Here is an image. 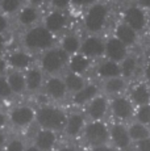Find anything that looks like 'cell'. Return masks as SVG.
Here are the masks:
<instances>
[{
    "label": "cell",
    "instance_id": "obj_1",
    "mask_svg": "<svg viewBox=\"0 0 150 151\" xmlns=\"http://www.w3.org/2000/svg\"><path fill=\"white\" fill-rule=\"evenodd\" d=\"M36 120L42 129L62 130L67 124V116L63 110L56 106H41L36 113Z\"/></svg>",
    "mask_w": 150,
    "mask_h": 151
},
{
    "label": "cell",
    "instance_id": "obj_2",
    "mask_svg": "<svg viewBox=\"0 0 150 151\" xmlns=\"http://www.w3.org/2000/svg\"><path fill=\"white\" fill-rule=\"evenodd\" d=\"M54 42V34L45 27H34L29 29L24 36V43L28 49L44 50L49 49Z\"/></svg>",
    "mask_w": 150,
    "mask_h": 151
},
{
    "label": "cell",
    "instance_id": "obj_3",
    "mask_svg": "<svg viewBox=\"0 0 150 151\" xmlns=\"http://www.w3.org/2000/svg\"><path fill=\"white\" fill-rule=\"evenodd\" d=\"M107 17H108V8L105 4L96 3V4L91 5L90 9L86 13L84 19V25L87 30L91 33H96V32L102 30L103 27L105 25Z\"/></svg>",
    "mask_w": 150,
    "mask_h": 151
},
{
    "label": "cell",
    "instance_id": "obj_4",
    "mask_svg": "<svg viewBox=\"0 0 150 151\" xmlns=\"http://www.w3.org/2000/svg\"><path fill=\"white\" fill-rule=\"evenodd\" d=\"M84 138L91 146H102L105 145L111 139V133H109L108 126L103 121H92L84 127Z\"/></svg>",
    "mask_w": 150,
    "mask_h": 151
},
{
    "label": "cell",
    "instance_id": "obj_5",
    "mask_svg": "<svg viewBox=\"0 0 150 151\" xmlns=\"http://www.w3.org/2000/svg\"><path fill=\"white\" fill-rule=\"evenodd\" d=\"M67 53L65 50H57V49H50L44 54L41 59V67L48 74H56L58 72L67 62Z\"/></svg>",
    "mask_w": 150,
    "mask_h": 151
},
{
    "label": "cell",
    "instance_id": "obj_6",
    "mask_svg": "<svg viewBox=\"0 0 150 151\" xmlns=\"http://www.w3.org/2000/svg\"><path fill=\"white\" fill-rule=\"evenodd\" d=\"M124 22L133 28L137 33L148 28V14L140 5H131L124 11Z\"/></svg>",
    "mask_w": 150,
    "mask_h": 151
},
{
    "label": "cell",
    "instance_id": "obj_7",
    "mask_svg": "<svg viewBox=\"0 0 150 151\" xmlns=\"http://www.w3.org/2000/svg\"><path fill=\"white\" fill-rule=\"evenodd\" d=\"M111 110L116 118L121 121H126L136 114L134 113V104L129 97L125 96H116L111 101Z\"/></svg>",
    "mask_w": 150,
    "mask_h": 151
},
{
    "label": "cell",
    "instance_id": "obj_8",
    "mask_svg": "<svg viewBox=\"0 0 150 151\" xmlns=\"http://www.w3.org/2000/svg\"><path fill=\"white\" fill-rule=\"evenodd\" d=\"M105 55L108 59L121 63L128 57V46L121 42L117 37H111L105 42Z\"/></svg>",
    "mask_w": 150,
    "mask_h": 151
},
{
    "label": "cell",
    "instance_id": "obj_9",
    "mask_svg": "<svg viewBox=\"0 0 150 151\" xmlns=\"http://www.w3.org/2000/svg\"><path fill=\"white\" fill-rule=\"evenodd\" d=\"M36 118V113L30 106H16L15 109H12V112L9 113V120L15 126L24 127L28 126L33 122V120Z\"/></svg>",
    "mask_w": 150,
    "mask_h": 151
},
{
    "label": "cell",
    "instance_id": "obj_10",
    "mask_svg": "<svg viewBox=\"0 0 150 151\" xmlns=\"http://www.w3.org/2000/svg\"><path fill=\"white\" fill-rule=\"evenodd\" d=\"M109 133H111V139L113 145L120 150H126L133 142L129 135L128 127L121 124H113L109 127Z\"/></svg>",
    "mask_w": 150,
    "mask_h": 151
},
{
    "label": "cell",
    "instance_id": "obj_11",
    "mask_svg": "<svg viewBox=\"0 0 150 151\" xmlns=\"http://www.w3.org/2000/svg\"><path fill=\"white\" fill-rule=\"evenodd\" d=\"M80 53L88 58H96L105 54V42L97 37H87L82 42Z\"/></svg>",
    "mask_w": 150,
    "mask_h": 151
},
{
    "label": "cell",
    "instance_id": "obj_12",
    "mask_svg": "<svg viewBox=\"0 0 150 151\" xmlns=\"http://www.w3.org/2000/svg\"><path fill=\"white\" fill-rule=\"evenodd\" d=\"M129 99L133 101L136 106H144L150 104V88L148 84L145 83H138L132 87L131 92H129Z\"/></svg>",
    "mask_w": 150,
    "mask_h": 151
},
{
    "label": "cell",
    "instance_id": "obj_13",
    "mask_svg": "<svg viewBox=\"0 0 150 151\" xmlns=\"http://www.w3.org/2000/svg\"><path fill=\"white\" fill-rule=\"evenodd\" d=\"M57 142V135L54 130L50 129H41L37 132L34 137V145L41 151H50L53 150L54 145Z\"/></svg>",
    "mask_w": 150,
    "mask_h": 151
},
{
    "label": "cell",
    "instance_id": "obj_14",
    "mask_svg": "<svg viewBox=\"0 0 150 151\" xmlns=\"http://www.w3.org/2000/svg\"><path fill=\"white\" fill-rule=\"evenodd\" d=\"M45 89L46 93L51 99H56V100L63 99L66 96V92H67V87H66L65 80L61 79V78H49L46 80Z\"/></svg>",
    "mask_w": 150,
    "mask_h": 151
},
{
    "label": "cell",
    "instance_id": "obj_15",
    "mask_svg": "<svg viewBox=\"0 0 150 151\" xmlns=\"http://www.w3.org/2000/svg\"><path fill=\"white\" fill-rule=\"evenodd\" d=\"M108 110V101L103 96H96L92 101H90L87 108V113L92 121L102 120Z\"/></svg>",
    "mask_w": 150,
    "mask_h": 151
},
{
    "label": "cell",
    "instance_id": "obj_16",
    "mask_svg": "<svg viewBox=\"0 0 150 151\" xmlns=\"http://www.w3.org/2000/svg\"><path fill=\"white\" fill-rule=\"evenodd\" d=\"M115 37L120 40L123 43H125L126 46H133L138 40V33L134 30L133 28H131L128 24L121 22L115 29Z\"/></svg>",
    "mask_w": 150,
    "mask_h": 151
},
{
    "label": "cell",
    "instance_id": "obj_17",
    "mask_svg": "<svg viewBox=\"0 0 150 151\" xmlns=\"http://www.w3.org/2000/svg\"><path fill=\"white\" fill-rule=\"evenodd\" d=\"M66 24H67V17L61 11H54L45 17V28L50 30L51 33L62 30L66 27Z\"/></svg>",
    "mask_w": 150,
    "mask_h": 151
},
{
    "label": "cell",
    "instance_id": "obj_18",
    "mask_svg": "<svg viewBox=\"0 0 150 151\" xmlns=\"http://www.w3.org/2000/svg\"><path fill=\"white\" fill-rule=\"evenodd\" d=\"M99 93V88H97L95 84H88V86H84V88H82L79 92L74 93L73 101L76 105H83L86 103H90Z\"/></svg>",
    "mask_w": 150,
    "mask_h": 151
},
{
    "label": "cell",
    "instance_id": "obj_19",
    "mask_svg": "<svg viewBox=\"0 0 150 151\" xmlns=\"http://www.w3.org/2000/svg\"><path fill=\"white\" fill-rule=\"evenodd\" d=\"M83 127H84V117L80 113H71L67 117L65 130L69 137H76L82 132Z\"/></svg>",
    "mask_w": 150,
    "mask_h": 151
},
{
    "label": "cell",
    "instance_id": "obj_20",
    "mask_svg": "<svg viewBox=\"0 0 150 151\" xmlns=\"http://www.w3.org/2000/svg\"><path fill=\"white\" fill-rule=\"evenodd\" d=\"M97 75L102 78H105V79H109V78H116V76H121V66L120 63L115 62V60H105V62H102L97 67Z\"/></svg>",
    "mask_w": 150,
    "mask_h": 151
},
{
    "label": "cell",
    "instance_id": "obj_21",
    "mask_svg": "<svg viewBox=\"0 0 150 151\" xmlns=\"http://www.w3.org/2000/svg\"><path fill=\"white\" fill-rule=\"evenodd\" d=\"M90 58L80 54H75L71 57L70 62H69V67H70V72H74V74L78 75H83L88 68H90Z\"/></svg>",
    "mask_w": 150,
    "mask_h": 151
},
{
    "label": "cell",
    "instance_id": "obj_22",
    "mask_svg": "<svg viewBox=\"0 0 150 151\" xmlns=\"http://www.w3.org/2000/svg\"><path fill=\"white\" fill-rule=\"evenodd\" d=\"M126 88V79L123 76H116V78H109L104 83V89L107 93L119 96L123 93Z\"/></svg>",
    "mask_w": 150,
    "mask_h": 151
},
{
    "label": "cell",
    "instance_id": "obj_23",
    "mask_svg": "<svg viewBox=\"0 0 150 151\" xmlns=\"http://www.w3.org/2000/svg\"><path fill=\"white\" fill-rule=\"evenodd\" d=\"M8 63L16 70H24L28 68L32 63V57L24 51H16L12 53L8 58Z\"/></svg>",
    "mask_w": 150,
    "mask_h": 151
},
{
    "label": "cell",
    "instance_id": "obj_24",
    "mask_svg": "<svg viewBox=\"0 0 150 151\" xmlns=\"http://www.w3.org/2000/svg\"><path fill=\"white\" fill-rule=\"evenodd\" d=\"M128 132H129V135H131L132 141L133 142H140L142 139L150 137V129L148 125H144L138 121L136 122H132L131 125L128 126Z\"/></svg>",
    "mask_w": 150,
    "mask_h": 151
},
{
    "label": "cell",
    "instance_id": "obj_25",
    "mask_svg": "<svg viewBox=\"0 0 150 151\" xmlns=\"http://www.w3.org/2000/svg\"><path fill=\"white\" fill-rule=\"evenodd\" d=\"M8 83H9L11 88H12L13 93H22L27 88V79H25V75L21 74L19 71H15L12 74L8 75Z\"/></svg>",
    "mask_w": 150,
    "mask_h": 151
},
{
    "label": "cell",
    "instance_id": "obj_26",
    "mask_svg": "<svg viewBox=\"0 0 150 151\" xmlns=\"http://www.w3.org/2000/svg\"><path fill=\"white\" fill-rule=\"evenodd\" d=\"M120 66H121V76L125 78V79L133 78L138 70L137 59H136L134 57H131V55H128V57L120 63Z\"/></svg>",
    "mask_w": 150,
    "mask_h": 151
},
{
    "label": "cell",
    "instance_id": "obj_27",
    "mask_svg": "<svg viewBox=\"0 0 150 151\" xmlns=\"http://www.w3.org/2000/svg\"><path fill=\"white\" fill-rule=\"evenodd\" d=\"M27 79V88L29 91H36L42 84V72L38 68H29L25 72Z\"/></svg>",
    "mask_w": 150,
    "mask_h": 151
},
{
    "label": "cell",
    "instance_id": "obj_28",
    "mask_svg": "<svg viewBox=\"0 0 150 151\" xmlns=\"http://www.w3.org/2000/svg\"><path fill=\"white\" fill-rule=\"evenodd\" d=\"M82 47V42L74 34H69L62 40V50H65L69 55H75L78 51H80Z\"/></svg>",
    "mask_w": 150,
    "mask_h": 151
},
{
    "label": "cell",
    "instance_id": "obj_29",
    "mask_svg": "<svg viewBox=\"0 0 150 151\" xmlns=\"http://www.w3.org/2000/svg\"><path fill=\"white\" fill-rule=\"evenodd\" d=\"M63 80H65L69 92L76 93V92H79L82 88H84V80H83V78L78 74H74V72H69Z\"/></svg>",
    "mask_w": 150,
    "mask_h": 151
},
{
    "label": "cell",
    "instance_id": "obj_30",
    "mask_svg": "<svg viewBox=\"0 0 150 151\" xmlns=\"http://www.w3.org/2000/svg\"><path fill=\"white\" fill-rule=\"evenodd\" d=\"M38 19V12H37L36 8L33 7H25L20 11L19 13V21L21 22L25 27H29V25L34 24Z\"/></svg>",
    "mask_w": 150,
    "mask_h": 151
},
{
    "label": "cell",
    "instance_id": "obj_31",
    "mask_svg": "<svg viewBox=\"0 0 150 151\" xmlns=\"http://www.w3.org/2000/svg\"><path fill=\"white\" fill-rule=\"evenodd\" d=\"M136 120L138 122L150 126V104L149 105L138 106L136 110Z\"/></svg>",
    "mask_w": 150,
    "mask_h": 151
},
{
    "label": "cell",
    "instance_id": "obj_32",
    "mask_svg": "<svg viewBox=\"0 0 150 151\" xmlns=\"http://www.w3.org/2000/svg\"><path fill=\"white\" fill-rule=\"evenodd\" d=\"M21 5V0H1L0 1V8L4 13H13L19 11Z\"/></svg>",
    "mask_w": 150,
    "mask_h": 151
},
{
    "label": "cell",
    "instance_id": "obj_33",
    "mask_svg": "<svg viewBox=\"0 0 150 151\" xmlns=\"http://www.w3.org/2000/svg\"><path fill=\"white\" fill-rule=\"evenodd\" d=\"M13 95V91L11 88L8 79L4 76H0V97L1 99H11Z\"/></svg>",
    "mask_w": 150,
    "mask_h": 151
},
{
    "label": "cell",
    "instance_id": "obj_34",
    "mask_svg": "<svg viewBox=\"0 0 150 151\" xmlns=\"http://www.w3.org/2000/svg\"><path fill=\"white\" fill-rule=\"evenodd\" d=\"M27 147L24 146V142L20 139H12L7 145V151H25Z\"/></svg>",
    "mask_w": 150,
    "mask_h": 151
},
{
    "label": "cell",
    "instance_id": "obj_35",
    "mask_svg": "<svg viewBox=\"0 0 150 151\" xmlns=\"http://www.w3.org/2000/svg\"><path fill=\"white\" fill-rule=\"evenodd\" d=\"M136 143H137V151H150V137Z\"/></svg>",
    "mask_w": 150,
    "mask_h": 151
},
{
    "label": "cell",
    "instance_id": "obj_36",
    "mask_svg": "<svg viewBox=\"0 0 150 151\" xmlns=\"http://www.w3.org/2000/svg\"><path fill=\"white\" fill-rule=\"evenodd\" d=\"M71 3V0H51V4L54 5L56 8H58V9H65L66 7H67L69 4Z\"/></svg>",
    "mask_w": 150,
    "mask_h": 151
},
{
    "label": "cell",
    "instance_id": "obj_37",
    "mask_svg": "<svg viewBox=\"0 0 150 151\" xmlns=\"http://www.w3.org/2000/svg\"><path fill=\"white\" fill-rule=\"evenodd\" d=\"M97 0H71V4L76 7H84V5H94Z\"/></svg>",
    "mask_w": 150,
    "mask_h": 151
},
{
    "label": "cell",
    "instance_id": "obj_38",
    "mask_svg": "<svg viewBox=\"0 0 150 151\" xmlns=\"http://www.w3.org/2000/svg\"><path fill=\"white\" fill-rule=\"evenodd\" d=\"M8 28V20L5 16H3V14H0V34L4 33L5 30H7Z\"/></svg>",
    "mask_w": 150,
    "mask_h": 151
},
{
    "label": "cell",
    "instance_id": "obj_39",
    "mask_svg": "<svg viewBox=\"0 0 150 151\" xmlns=\"http://www.w3.org/2000/svg\"><path fill=\"white\" fill-rule=\"evenodd\" d=\"M136 3L144 9H150V0H136Z\"/></svg>",
    "mask_w": 150,
    "mask_h": 151
},
{
    "label": "cell",
    "instance_id": "obj_40",
    "mask_svg": "<svg viewBox=\"0 0 150 151\" xmlns=\"http://www.w3.org/2000/svg\"><path fill=\"white\" fill-rule=\"evenodd\" d=\"M92 151H117V150H115L113 147H111V146H107V145H102V146L94 147Z\"/></svg>",
    "mask_w": 150,
    "mask_h": 151
},
{
    "label": "cell",
    "instance_id": "obj_41",
    "mask_svg": "<svg viewBox=\"0 0 150 151\" xmlns=\"http://www.w3.org/2000/svg\"><path fill=\"white\" fill-rule=\"evenodd\" d=\"M144 76H145L146 82L150 84V62L145 66V68H144Z\"/></svg>",
    "mask_w": 150,
    "mask_h": 151
},
{
    "label": "cell",
    "instance_id": "obj_42",
    "mask_svg": "<svg viewBox=\"0 0 150 151\" xmlns=\"http://www.w3.org/2000/svg\"><path fill=\"white\" fill-rule=\"evenodd\" d=\"M7 121H8L7 116H5L3 112H0V129H1V127H4L5 125H7Z\"/></svg>",
    "mask_w": 150,
    "mask_h": 151
},
{
    "label": "cell",
    "instance_id": "obj_43",
    "mask_svg": "<svg viewBox=\"0 0 150 151\" xmlns=\"http://www.w3.org/2000/svg\"><path fill=\"white\" fill-rule=\"evenodd\" d=\"M5 70H7V62H5V60L0 57V75H1Z\"/></svg>",
    "mask_w": 150,
    "mask_h": 151
},
{
    "label": "cell",
    "instance_id": "obj_44",
    "mask_svg": "<svg viewBox=\"0 0 150 151\" xmlns=\"http://www.w3.org/2000/svg\"><path fill=\"white\" fill-rule=\"evenodd\" d=\"M4 45H5L4 37H3V34H0V53H1V51H3V49H4Z\"/></svg>",
    "mask_w": 150,
    "mask_h": 151
},
{
    "label": "cell",
    "instance_id": "obj_45",
    "mask_svg": "<svg viewBox=\"0 0 150 151\" xmlns=\"http://www.w3.org/2000/svg\"><path fill=\"white\" fill-rule=\"evenodd\" d=\"M4 143H5V135H4V133L0 130V147H1Z\"/></svg>",
    "mask_w": 150,
    "mask_h": 151
},
{
    "label": "cell",
    "instance_id": "obj_46",
    "mask_svg": "<svg viewBox=\"0 0 150 151\" xmlns=\"http://www.w3.org/2000/svg\"><path fill=\"white\" fill-rule=\"evenodd\" d=\"M25 151H41L38 149V147L36 146V145H34V146H29V147H27V149H25Z\"/></svg>",
    "mask_w": 150,
    "mask_h": 151
},
{
    "label": "cell",
    "instance_id": "obj_47",
    "mask_svg": "<svg viewBox=\"0 0 150 151\" xmlns=\"http://www.w3.org/2000/svg\"><path fill=\"white\" fill-rule=\"evenodd\" d=\"M59 151H75V149L71 146H65V147H62V149H59Z\"/></svg>",
    "mask_w": 150,
    "mask_h": 151
},
{
    "label": "cell",
    "instance_id": "obj_48",
    "mask_svg": "<svg viewBox=\"0 0 150 151\" xmlns=\"http://www.w3.org/2000/svg\"><path fill=\"white\" fill-rule=\"evenodd\" d=\"M28 1L33 3V4H41V3H44V0H28Z\"/></svg>",
    "mask_w": 150,
    "mask_h": 151
},
{
    "label": "cell",
    "instance_id": "obj_49",
    "mask_svg": "<svg viewBox=\"0 0 150 151\" xmlns=\"http://www.w3.org/2000/svg\"><path fill=\"white\" fill-rule=\"evenodd\" d=\"M148 29L150 30V13L148 14Z\"/></svg>",
    "mask_w": 150,
    "mask_h": 151
},
{
    "label": "cell",
    "instance_id": "obj_50",
    "mask_svg": "<svg viewBox=\"0 0 150 151\" xmlns=\"http://www.w3.org/2000/svg\"><path fill=\"white\" fill-rule=\"evenodd\" d=\"M0 106H1V97H0Z\"/></svg>",
    "mask_w": 150,
    "mask_h": 151
},
{
    "label": "cell",
    "instance_id": "obj_51",
    "mask_svg": "<svg viewBox=\"0 0 150 151\" xmlns=\"http://www.w3.org/2000/svg\"><path fill=\"white\" fill-rule=\"evenodd\" d=\"M0 151H3V150H1V147H0Z\"/></svg>",
    "mask_w": 150,
    "mask_h": 151
}]
</instances>
